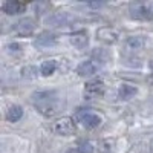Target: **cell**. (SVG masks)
Returning <instances> with one entry per match:
<instances>
[{
  "label": "cell",
  "instance_id": "obj_1",
  "mask_svg": "<svg viewBox=\"0 0 153 153\" xmlns=\"http://www.w3.org/2000/svg\"><path fill=\"white\" fill-rule=\"evenodd\" d=\"M32 104L43 117H54L60 112L61 100L55 91H43L32 94Z\"/></svg>",
  "mask_w": 153,
  "mask_h": 153
},
{
  "label": "cell",
  "instance_id": "obj_2",
  "mask_svg": "<svg viewBox=\"0 0 153 153\" xmlns=\"http://www.w3.org/2000/svg\"><path fill=\"white\" fill-rule=\"evenodd\" d=\"M51 130L55 135H60V136H71L75 132V123H74L72 118H68V117L60 118L55 123H52Z\"/></svg>",
  "mask_w": 153,
  "mask_h": 153
},
{
  "label": "cell",
  "instance_id": "obj_3",
  "mask_svg": "<svg viewBox=\"0 0 153 153\" xmlns=\"http://www.w3.org/2000/svg\"><path fill=\"white\" fill-rule=\"evenodd\" d=\"M130 16L138 20H153V9L149 5L136 3L130 6Z\"/></svg>",
  "mask_w": 153,
  "mask_h": 153
},
{
  "label": "cell",
  "instance_id": "obj_4",
  "mask_svg": "<svg viewBox=\"0 0 153 153\" xmlns=\"http://www.w3.org/2000/svg\"><path fill=\"white\" fill-rule=\"evenodd\" d=\"M84 95L92 100V98H98V97H103L104 95V83L101 80H94V81H89L84 87Z\"/></svg>",
  "mask_w": 153,
  "mask_h": 153
},
{
  "label": "cell",
  "instance_id": "obj_5",
  "mask_svg": "<svg viewBox=\"0 0 153 153\" xmlns=\"http://www.w3.org/2000/svg\"><path fill=\"white\" fill-rule=\"evenodd\" d=\"M34 29H35V23L29 17H25L14 25V32H17L19 35H31Z\"/></svg>",
  "mask_w": 153,
  "mask_h": 153
},
{
  "label": "cell",
  "instance_id": "obj_6",
  "mask_svg": "<svg viewBox=\"0 0 153 153\" xmlns=\"http://www.w3.org/2000/svg\"><path fill=\"white\" fill-rule=\"evenodd\" d=\"M97 37L100 38L101 42L109 43V45L117 43V42H118V34H117V31H113V29H112V28H109V26L100 28V29L97 31Z\"/></svg>",
  "mask_w": 153,
  "mask_h": 153
},
{
  "label": "cell",
  "instance_id": "obj_7",
  "mask_svg": "<svg viewBox=\"0 0 153 153\" xmlns=\"http://www.w3.org/2000/svg\"><path fill=\"white\" fill-rule=\"evenodd\" d=\"M80 118L86 129H95V127H98L101 124V118L97 113H92V112H86V113L80 115Z\"/></svg>",
  "mask_w": 153,
  "mask_h": 153
},
{
  "label": "cell",
  "instance_id": "obj_8",
  "mask_svg": "<svg viewBox=\"0 0 153 153\" xmlns=\"http://www.w3.org/2000/svg\"><path fill=\"white\" fill-rule=\"evenodd\" d=\"M144 45H146V40H144L143 37H139V35L129 37V38L124 42V48H126L127 51H130V52H136V51L143 49Z\"/></svg>",
  "mask_w": 153,
  "mask_h": 153
},
{
  "label": "cell",
  "instance_id": "obj_9",
  "mask_svg": "<svg viewBox=\"0 0 153 153\" xmlns=\"http://www.w3.org/2000/svg\"><path fill=\"white\" fill-rule=\"evenodd\" d=\"M71 43L76 48V49H84L89 43V37L87 32L84 31H78V32H74L71 35Z\"/></svg>",
  "mask_w": 153,
  "mask_h": 153
},
{
  "label": "cell",
  "instance_id": "obj_10",
  "mask_svg": "<svg viewBox=\"0 0 153 153\" xmlns=\"http://www.w3.org/2000/svg\"><path fill=\"white\" fill-rule=\"evenodd\" d=\"M2 9H3V12H6V14L14 16V14H20V12H23L25 9H26V5H25L23 2H16V0H14V2L3 3Z\"/></svg>",
  "mask_w": 153,
  "mask_h": 153
},
{
  "label": "cell",
  "instance_id": "obj_11",
  "mask_svg": "<svg viewBox=\"0 0 153 153\" xmlns=\"http://www.w3.org/2000/svg\"><path fill=\"white\" fill-rule=\"evenodd\" d=\"M95 71H97V66L92 61H83L81 65H78V68H76V74L80 76H91V75L95 74Z\"/></svg>",
  "mask_w": 153,
  "mask_h": 153
},
{
  "label": "cell",
  "instance_id": "obj_12",
  "mask_svg": "<svg viewBox=\"0 0 153 153\" xmlns=\"http://www.w3.org/2000/svg\"><path fill=\"white\" fill-rule=\"evenodd\" d=\"M55 42H57V37H55L54 34L43 32L40 37H37L35 45H37V46H42V48H46V46H52V45H55Z\"/></svg>",
  "mask_w": 153,
  "mask_h": 153
},
{
  "label": "cell",
  "instance_id": "obj_13",
  "mask_svg": "<svg viewBox=\"0 0 153 153\" xmlns=\"http://www.w3.org/2000/svg\"><path fill=\"white\" fill-rule=\"evenodd\" d=\"M136 92H138V89L135 86H130V84H123L118 91L121 100H130L136 95Z\"/></svg>",
  "mask_w": 153,
  "mask_h": 153
},
{
  "label": "cell",
  "instance_id": "obj_14",
  "mask_svg": "<svg viewBox=\"0 0 153 153\" xmlns=\"http://www.w3.org/2000/svg\"><path fill=\"white\" fill-rule=\"evenodd\" d=\"M23 117V109L20 106H11L6 112V120L11 123H16Z\"/></svg>",
  "mask_w": 153,
  "mask_h": 153
},
{
  "label": "cell",
  "instance_id": "obj_15",
  "mask_svg": "<svg viewBox=\"0 0 153 153\" xmlns=\"http://www.w3.org/2000/svg\"><path fill=\"white\" fill-rule=\"evenodd\" d=\"M57 69V61L55 60H48V61H43L42 63V66H40V72L42 75L45 76H49V75H52Z\"/></svg>",
  "mask_w": 153,
  "mask_h": 153
},
{
  "label": "cell",
  "instance_id": "obj_16",
  "mask_svg": "<svg viewBox=\"0 0 153 153\" xmlns=\"http://www.w3.org/2000/svg\"><path fill=\"white\" fill-rule=\"evenodd\" d=\"M69 20V16L68 14H65V12H60V14H55V16H52V17H49L46 22H48V25L51 23V26H60V25H66V22Z\"/></svg>",
  "mask_w": 153,
  "mask_h": 153
},
{
  "label": "cell",
  "instance_id": "obj_17",
  "mask_svg": "<svg viewBox=\"0 0 153 153\" xmlns=\"http://www.w3.org/2000/svg\"><path fill=\"white\" fill-rule=\"evenodd\" d=\"M23 76H26V78H35V74H37V69L34 66H28L22 71Z\"/></svg>",
  "mask_w": 153,
  "mask_h": 153
},
{
  "label": "cell",
  "instance_id": "obj_18",
  "mask_svg": "<svg viewBox=\"0 0 153 153\" xmlns=\"http://www.w3.org/2000/svg\"><path fill=\"white\" fill-rule=\"evenodd\" d=\"M80 153H94V146L89 143V141H86V143H81L80 144Z\"/></svg>",
  "mask_w": 153,
  "mask_h": 153
}]
</instances>
